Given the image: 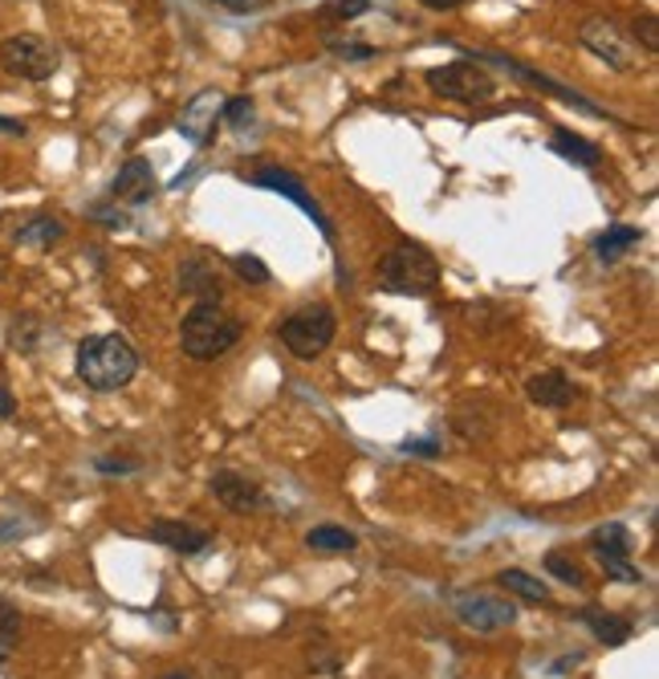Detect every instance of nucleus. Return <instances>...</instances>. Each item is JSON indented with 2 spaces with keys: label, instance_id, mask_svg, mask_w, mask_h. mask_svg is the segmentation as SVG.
Wrapping results in <instances>:
<instances>
[{
  "label": "nucleus",
  "instance_id": "nucleus-33",
  "mask_svg": "<svg viewBox=\"0 0 659 679\" xmlns=\"http://www.w3.org/2000/svg\"><path fill=\"white\" fill-rule=\"evenodd\" d=\"M220 9H229V13H261V9H270L273 0H212Z\"/></svg>",
  "mask_w": 659,
  "mask_h": 679
},
{
  "label": "nucleus",
  "instance_id": "nucleus-18",
  "mask_svg": "<svg viewBox=\"0 0 659 679\" xmlns=\"http://www.w3.org/2000/svg\"><path fill=\"white\" fill-rule=\"evenodd\" d=\"M497 587L509 590L513 599L534 602V606H546V602H550V587H546L541 578H534V573H525V570H501Z\"/></svg>",
  "mask_w": 659,
  "mask_h": 679
},
{
  "label": "nucleus",
  "instance_id": "nucleus-36",
  "mask_svg": "<svg viewBox=\"0 0 659 679\" xmlns=\"http://www.w3.org/2000/svg\"><path fill=\"white\" fill-rule=\"evenodd\" d=\"M424 9H431V13H448V9H460V4H469V0H419Z\"/></svg>",
  "mask_w": 659,
  "mask_h": 679
},
{
  "label": "nucleus",
  "instance_id": "nucleus-21",
  "mask_svg": "<svg viewBox=\"0 0 659 679\" xmlns=\"http://www.w3.org/2000/svg\"><path fill=\"white\" fill-rule=\"evenodd\" d=\"M591 546L598 554V561H627V554H631V533L623 529V525H598L591 533Z\"/></svg>",
  "mask_w": 659,
  "mask_h": 679
},
{
  "label": "nucleus",
  "instance_id": "nucleus-22",
  "mask_svg": "<svg viewBox=\"0 0 659 679\" xmlns=\"http://www.w3.org/2000/svg\"><path fill=\"white\" fill-rule=\"evenodd\" d=\"M62 237H66V224L54 216H33L17 228V244H33V249H54Z\"/></svg>",
  "mask_w": 659,
  "mask_h": 679
},
{
  "label": "nucleus",
  "instance_id": "nucleus-11",
  "mask_svg": "<svg viewBox=\"0 0 659 679\" xmlns=\"http://www.w3.org/2000/svg\"><path fill=\"white\" fill-rule=\"evenodd\" d=\"M151 541H160V546L175 549V554H184V558H191V554H204V549L212 546V533L200 529V525H188V521H172V517H160L151 521Z\"/></svg>",
  "mask_w": 659,
  "mask_h": 679
},
{
  "label": "nucleus",
  "instance_id": "nucleus-31",
  "mask_svg": "<svg viewBox=\"0 0 659 679\" xmlns=\"http://www.w3.org/2000/svg\"><path fill=\"white\" fill-rule=\"evenodd\" d=\"M33 333H37V326H33V321H13V326H9V342H13V350H33L37 347V342H33Z\"/></svg>",
  "mask_w": 659,
  "mask_h": 679
},
{
  "label": "nucleus",
  "instance_id": "nucleus-40",
  "mask_svg": "<svg viewBox=\"0 0 659 679\" xmlns=\"http://www.w3.org/2000/svg\"><path fill=\"white\" fill-rule=\"evenodd\" d=\"M167 679H184V676H167Z\"/></svg>",
  "mask_w": 659,
  "mask_h": 679
},
{
  "label": "nucleus",
  "instance_id": "nucleus-39",
  "mask_svg": "<svg viewBox=\"0 0 659 679\" xmlns=\"http://www.w3.org/2000/svg\"><path fill=\"white\" fill-rule=\"evenodd\" d=\"M4 655H9V651H0V664H4Z\"/></svg>",
  "mask_w": 659,
  "mask_h": 679
},
{
  "label": "nucleus",
  "instance_id": "nucleus-24",
  "mask_svg": "<svg viewBox=\"0 0 659 679\" xmlns=\"http://www.w3.org/2000/svg\"><path fill=\"white\" fill-rule=\"evenodd\" d=\"M546 570H550L558 582H565V587H586V573L579 570V561L570 558V554H562V549L546 554Z\"/></svg>",
  "mask_w": 659,
  "mask_h": 679
},
{
  "label": "nucleus",
  "instance_id": "nucleus-13",
  "mask_svg": "<svg viewBox=\"0 0 659 679\" xmlns=\"http://www.w3.org/2000/svg\"><path fill=\"white\" fill-rule=\"evenodd\" d=\"M472 54H476V50H472ZM476 57H485V62H493V66L509 69V74H517V78H525V81H529V86H538V90L553 94V98H562V102H570V107H579L582 114H591V119H606L603 110L594 107V102H586L582 94L565 90V86H558V81H553V78H546V74H538V69L521 66V62H509V57H501V54H476Z\"/></svg>",
  "mask_w": 659,
  "mask_h": 679
},
{
  "label": "nucleus",
  "instance_id": "nucleus-12",
  "mask_svg": "<svg viewBox=\"0 0 659 679\" xmlns=\"http://www.w3.org/2000/svg\"><path fill=\"white\" fill-rule=\"evenodd\" d=\"M212 493H216V501H220V505L229 508V513H253V508H261V501H265L261 484H256V480H249L244 472H232V468L216 472V477H212Z\"/></svg>",
  "mask_w": 659,
  "mask_h": 679
},
{
  "label": "nucleus",
  "instance_id": "nucleus-5",
  "mask_svg": "<svg viewBox=\"0 0 659 679\" xmlns=\"http://www.w3.org/2000/svg\"><path fill=\"white\" fill-rule=\"evenodd\" d=\"M57 50L37 33H13L0 41V66L21 81H45L57 74Z\"/></svg>",
  "mask_w": 659,
  "mask_h": 679
},
{
  "label": "nucleus",
  "instance_id": "nucleus-32",
  "mask_svg": "<svg viewBox=\"0 0 659 679\" xmlns=\"http://www.w3.org/2000/svg\"><path fill=\"white\" fill-rule=\"evenodd\" d=\"M95 468L102 472V477H131L135 460H122V456H98Z\"/></svg>",
  "mask_w": 659,
  "mask_h": 679
},
{
  "label": "nucleus",
  "instance_id": "nucleus-29",
  "mask_svg": "<svg viewBox=\"0 0 659 679\" xmlns=\"http://www.w3.org/2000/svg\"><path fill=\"white\" fill-rule=\"evenodd\" d=\"M635 41L644 45L647 54H659V17L656 13L635 17Z\"/></svg>",
  "mask_w": 659,
  "mask_h": 679
},
{
  "label": "nucleus",
  "instance_id": "nucleus-10",
  "mask_svg": "<svg viewBox=\"0 0 659 679\" xmlns=\"http://www.w3.org/2000/svg\"><path fill=\"white\" fill-rule=\"evenodd\" d=\"M220 110H224V94L220 90H200L191 98L184 114H179V134L196 143V147H208L216 134V122H220Z\"/></svg>",
  "mask_w": 659,
  "mask_h": 679
},
{
  "label": "nucleus",
  "instance_id": "nucleus-19",
  "mask_svg": "<svg viewBox=\"0 0 659 679\" xmlns=\"http://www.w3.org/2000/svg\"><path fill=\"white\" fill-rule=\"evenodd\" d=\"M553 151H558L562 160L579 163V167H598V163H603V151L594 147V143H586L582 134L565 131V127H558V131H553Z\"/></svg>",
  "mask_w": 659,
  "mask_h": 679
},
{
  "label": "nucleus",
  "instance_id": "nucleus-20",
  "mask_svg": "<svg viewBox=\"0 0 659 679\" xmlns=\"http://www.w3.org/2000/svg\"><path fill=\"white\" fill-rule=\"evenodd\" d=\"M306 546L318 549V554H350L359 546V533L347 529V525H314L306 533Z\"/></svg>",
  "mask_w": 659,
  "mask_h": 679
},
{
  "label": "nucleus",
  "instance_id": "nucleus-4",
  "mask_svg": "<svg viewBox=\"0 0 659 679\" xmlns=\"http://www.w3.org/2000/svg\"><path fill=\"white\" fill-rule=\"evenodd\" d=\"M334 333H338L334 309L318 302V306L294 309V314H289V318L282 321L277 338H282V347L289 350L294 359L314 362V359H322V354H326V347L334 342Z\"/></svg>",
  "mask_w": 659,
  "mask_h": 679
},
{
  "label": "nucleus",
  "instance_id": "nucleus-17",
  "mask_svg": "<svg viewBox=\"0 0 659 679\" xmlns=\"http://www.w3.org/2000/svg\"><path fill=\"white\" fill-rule=\"evenodd\" d=\"M582 623L591 626V635L603 643V647H623V643L635 635V623H631V618H623V614L586 611V614H582Z\"/></svg>",
  "mask_w": 659,
  "mask_h": 679
},
{
  "label": "nucleus",
  "instance_id": "nucleus-9",
  "mask_svg": "<svg viewBox=\"0 0 659 679\" xmlns=\"http://www.w3.org/2000/svg\"><path fill=\"white\" fill-rule=\"evenodd\" d=\"M457 618L469 631H505V626L517 623V602L513 599H497V594H460L457 599Z\"/></svg>",
  "mask_w": 659,
  "mask_h": 679
},
{
  "label": "nucleus",
  "instance_id": "nucleus-38",
  "mask_svg": "<svg viewBox=\"0 0 659 679\" xmlns=\"http://www.w3.org/2000/svg\"><path fill=\"white\" fill-rule=\"evenodd\" d=\"M0 134H25V122L4 119V114H0Z\"/></svg>",
  "mask_w": 659,
  "mask_h": 679
},
{
  "label": "nucleus",
  "instance_id": "nucleus-34",
  "mask_svg": "<svg viewBox=\"0 0 659 679\" xmlns=\"http://www.w3.org/2000/svg\"><path fill=\"white\" fill-rule=\"evenodd\" d=\"M404 452H407V456H424V460H431V456L444 452V443H440V440H407V443H404Z\"/></svg>",
  "mask_w": 659,
  "mask_h": 679
},
{
  "label": "nucleus",
  "instance_id": "nucleus-35",
  "mask_svg": "<svg viewBox=\"0 0 659 679\" xmlns=\"http://www.w3.org/2000/svg\"><path fill=\"white\" fill-rule=\"evenodd\" d=\"M90 220H98V224H107V228H127V216H110V208H102V204L90 208Z\"/></svg>",
  "mask_w": 659,
  "mask_h": 679
},
{
  "label": "nucleus",
  "instance_id": "nucleus-3",
  "mask_svg": "<svg viewBox=\"0 0 659 679\" xmlns=\"http://www.w3.org/2000/svg\"><path fill=\"white\" fill-rule=\"evenodd\" d=\"M378 285L387 294L424 297L440 285V261L424 249V244H395L391 253L378 256Z\"/></svg>",
  "mask_w": 659,
  "mask_h": 679
},
{
  "label": "nucleus",
  "instance_id": "nucleus-26",
  "mask_svg": "<svg viewBox=\"0 0 659 679\" xmlns=\"http://www.w3.org/2000/svg\"><path fill=\"white\" fill-rule=\"evenodd\" d=\"M17 643H21V614L13 602L0 599V651H13Z\"/></svg>",
  "mask_w": 659,
  "mask_h": 679
},
{
  "label": "nucleus",
  "instance_id": "nucleus-15",
  "mask_svg": "<svg viewBox=\"0 0 659 679\" xmlns=\"http://www.w3.org/2000/svg\"><path fill=\"white\" fill-rule=\"evenodd\" d=\"M179 289L196 297V302H220L224 297V281H220V269L208 256H188L179 265Z\"/></svg>",
  "mask_w": 659,
  "mask_h": 679
},
{
  "label": "nucleus",
  "instance_id": "nucleus-2",
  "mask_svg": "<svg viewBox=\"0 0 659 679\" xmlns=\"http://www.w3.org/2000/svg\"><path fill=\"white\" fill-rule=\"evenodd\" d=\"M241 338H244V321L224 314L216 302H196V309L179 326V350L196 362L224 359Z\"/></svg>",
  "mask_w": 659,
  "mask_h": 679
},
{
  "label": "nucleus",
  "instance_id": "nucleus-8",
  "mask_svg": "<svg viewBox=\"0 0 659 679\" xmlns=\"http://www.w3.org/2000/svg\"><path fill=\"white\" fill-rule=\"evenodd\" d=\"M249 184H253V187H265V191H277L282 200L297 204V208H301V212H306V216L314 220V224H318V232H322V237H334V224L326 220V212L318 208V200L310 196L306 179H297L294 172H285V167H261V172L249 175Z\"/></svg>",
  "mask_w": 659,
  "mask_h": 679
},
{
  "label": "nucleus",
  "instance_id": "nucleus-16",
  "mask_svg": "<svg viewBox=\"0 0 659 679\" xmlns=\"http://www.w3.org/2000/svg\"><path fill=\"white\" fill-rule=\"evenodd\" d=\"M525 395H529V403H538V407L562 412L565 403L574 399V383H570L562 371H541L525 383Z\"/></svg>",
  "mask_w": 659,
  "mask_h": 679
},
{
  "label": "nucleus",
  "instance_id": "nucleus-28",
  "mask_svg": "<svg viewBox=\"0 0 659 679\" xmlns=\"http://www.w3.org/2000/svg\"><path fill=\"white\" fill-rule=\"evenodd\" d=\"M253 98L241 94V98H224V110H220V119L229 122V127H249L253 122Z\"/></svg>",
  "mask_w": 659,
  "mask_h": 679
},
{
  "label": "nucleus",
  "instance_id": "nucleus-27",
  "mask_svg": "<svg viewBox=\"0 0 659 679\" xmlns=\"http://www.w3.org/2000/svg\"><path fill=\"white\" fill-rule=\"evenodd\" d=\"M232 269H237V277H241L244 285H265V281H270V265L253 253L232 256Z\"/></svg>",
  "mask_w": 659,
  "mask_h": 679
},
{
  "label": "nucleus",
  "instance_id": "nucleus-30",
  "mask_svg": "<svg viewBox=\"0 0 659 679\" xmlns=\"http://www.w3.org/2000/svg\"><path fill=\"white\" fill-rule=\"evenodd\" d=\"M330 50L338 57H347V62H371L378 54L375 45H366V41H338V37H330Z\"/></svg>",
  "mask_w": 659,
  "mask_h": 679
},
{
  "label": "nucleus",
  "instance_id": "nucleus-7",
  "mask_svg": "<svg viewBox=\"0 0 659 679\" xmlns=\"http://www.w3.org/2000/svg\"><path fill=\"white\" fill-rule=\"evenodd\" d=\"M579 41L594 57H603L611 69L631 74V69L639 66V50L631 45V37H623V29L615 25V21H606V17H586L579 29Z\"/></svg>",
  "mask_w": 659,
  "mask_h": 679
},
{
  "label": "nucleus",
  "instance_id": "nucleus-37",
  "mask_svg": "<svg viewBox=\"0 0 659 679\" xmlns=\"http://www.w3.org/2000/svg\"><path fill=\"white\" fill-rule=\"evenodd\" d=\"M13 412H17V399L9 395V391H4V386H0V419H9Z\"/></svg>",
  "mask_w": 659,
  "mask_h": 679
},
{
  "label": "nucleus",
  "instance_id": "nucleus-14",
  "mask_svg": "<svg viewBox=\"0 0 659 679\" xmlns=\"http://www.w3.org/2000/svg\"><path fill=\"white\" fill-rule=\"evenodd\" d=\"M110 196L127 204H147L155 196V167L143 155L127 160L119 167V175H114V184H110Z\"/></svg>",
  "mask_w": 659,
  "mask_h": 679
},
{
  "label": "nucleus",
  "instance_id": "nucleus-1",
  "mask_svg": "<svg viewBox=\"0 0 659 679\" xmlns=\"http://www.w3.org/2000/svg\"><path fill=\"white\" fill-rule=\"evenodd\" d=\"M139 374V354L122 333H95L78 347V379L98 395L131 386Z\"/></svg>",
  "mask_w": 659,
  "mask_h": 679
},
{
  "label": "nucleus",
  "instance_id": "nucleus-6",
  "mask_svg": "<svg viewBox=\"0 0 659 679\" xmlns=\"http://www.w3.org/2000/svg\"><path fill=\"white\" fill-rule=\"evenodd\" d=\"M428 90L448 98V102L476 107V102H488L497 94V81L488 78L481 66H472V62H448V66L428 69Z\"/></svg>",
  "mask_w": 659,
  "mask_h": 679
},
{
  "label": "nucleus",
  "instance_id": "nucleus-25",
  "mask_svg": "<svg viewBox=\"0 0 659 679\" xmlns=\"http://www.w3.org/2000/svg\"><path fill=\"white\" fill-rule=\"evenodd\" d=\"M366 9H371V0H322L318 17H322V21H354V17H363Z\"/></svg>",
  "mask_w": 659,
  "mask_h": 679
},
{
  "label": "nucleus",
  "instance_id": "nucleus-23",
  "mask_svg": "<svg viewBox=\"0 0 659 679\" xmlns=\"http://www.w3.org/2000/svg\"><path fill=\"white\" fill-rule=\"evenodd\" d=\"M639 237H644L639 228H631V224H615V228H611V232H603V237H598V244H594V253H598V261H619V256L627 253L631 244H639Z\"/></svg>",
  "mask_w": 659,
  "mask_h": 679
}]
</instances>
